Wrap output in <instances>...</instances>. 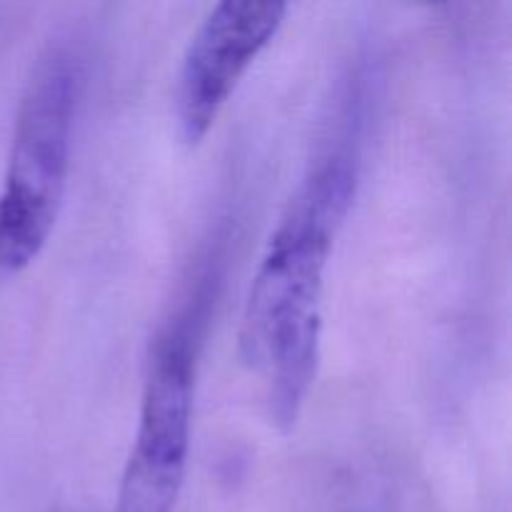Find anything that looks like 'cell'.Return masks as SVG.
<instances>
[{"instance_id":"cell-1","label":"cell","mask_w":512,"mask_h":512,"mask_svg":"<svg viewBox=\"0 0 512 512\" xmlns=\"http://www.w3.org/2000/svg\"><path fill=\"white\" fill-rule=\"evenodd\" d=\"M338 118L270 235L240 320V358L263 375L280 433L295 428L315 383L325 268L358 188L360 113L350 95Z\"/></svg>"},{"instance_id":"cell-2","label":"cell","mask_w":512,"mask_h":512,"mask_svg":"<svg viewBox=\"0 0 512 512\" xmlns=\"http://www.w3.org/2000/svg\"><path fill=\"white\" fill-rule=\"evenodd\" d=\"M78 55L50 43L20 95L0 190V270L28 268L48 243L63 205L78 103Z\"/></svg>"},{"instance_id":"cell-3","label":"cell","mask_w":512,"mask_h":512,"mask_svg":"<svg viewBox=\"0 0 512 512\" xmlns=\"http://www.w3.org/2000/svg\"><path fill=\"white\" fill-rule=\"evenodd\" d=\"M208 295L198 293L168 320L150 350L138 430L113 512H173L185 483L193 433L195 365Z\"/></svg>"},{"instance_id":"cell-4","label":"cell","mask_w":512,"mask_h":512,"mask_svg":"<svg viewBox=\"0 0 512 512\" xmlns=\"http://www.w3.org/2000/svg\"><path fill=\"white\" fill-rule=\"evenodd\" d=\"M288 3L223 0L215 5L185 48L175 88L178 133L188 148L208 135L220 110L283 25Z\"/></svg>"}]
</instances>
